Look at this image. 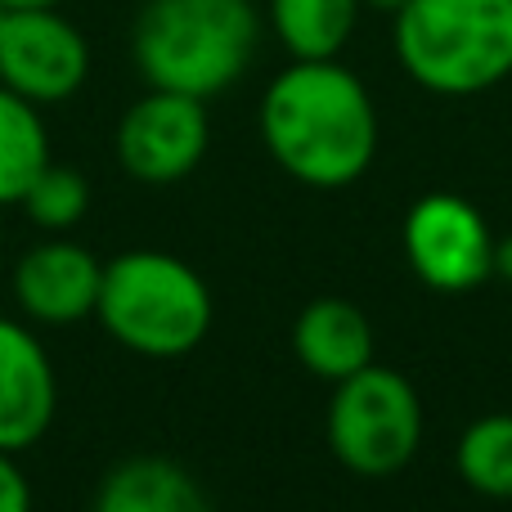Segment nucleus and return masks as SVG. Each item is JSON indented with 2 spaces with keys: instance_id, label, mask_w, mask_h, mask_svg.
<instances>
[{
  "instance_id": "nucleus-1",
  "label": "nucleus",
  "mask_w": 512,
  "mask_h": 512,
  "mask_svg": "<svg viewBox=\"0 0 512 512\" xmlns=\"http://www.w3.org/2000/svg\"><path fill=\"white\" fill-rule=\"evenodd\" d=\"M265 153L283 176L310 189H346L373 167L378 108L337 59H292L274 72L256 108Z\"/></svg>"
},
{
  "instance_id": "nucleus-2",
  "label": "nucleus",
  "mask_w": 512,
  "mask_h": 512,
  "mask_svg": "<svg viewBox=\"0 0 512 512\" xmlns=\"http://www.w3.org/2000/svg\"><path fill=\"white\" fill-rule=\"evenodd\" d=\"M261 45L252 0H144L131 27L135 72L153 90L216 99L239 86Z\"/></svg>"
},
{
  "instance_id": "nucleus-3",
  "label": "nucleus",
  "mask_w": 512,
  "mask_h": 512,
  "mask_svg": "<svg viewBox=\"0 0 512 512\" xmlns=\"http://www.w3.org/2000/svg\"><path fill=\"white\" fill-rule=\"evenodd\" d=\"M212 288L189 261L135 248L104 261L95 319L117 346L144 360H180L212 333Z\"/></svg>"
},
{
  "instance_id": "nucleus-4",
  "label": "nucleus",
  "mask_w": 512,
  "mask_h": 512,
  "mask_svg": "<svg viewBox=\"0 0 512 512\" xmlns=\"http://www.w3.org/2000/svg\"><path fill=\"white\" fill-rule=\"evenodd\" d=\"M391 18L400 68L432 95H486L512 77V0H409Z\"/></svg>"
},
{
  "instance_id": "nucleus-5",
  "label": "nucleus",
  "mask_w": 512,
  "mask_h": 512,
  "mask_svg": "<svg viewBox=\"0 0 512 512\" xmlns=\"http://www.w3.org/2000/svg\"><path fill=\"white\" fill-rule=\"evenodd\" d=\"M328 445L355 477H391L409 468L423 445V400L414 382L387 364H364L333 382Z\"/></svg>"
},
{
  "instance_id": "nucleus-6",
  "label": "nucleus",
  "mask_w": 512,
  "mask_h": 512,
  "mask_svg": "<svg viewBox=\"0 0 512 512\" xmlns=\"http://www.w3.org/2000/svg\"><path fill=\"white\" fill-rule=\"evenodd\" d=\"M405 261L432 292H472L495 274V234L459 194H423L400 225Z\"/></svg>"
},
{
  "instance_id": "nucleus-7",
  "label": "nucleus",
  "mask_w": 512,
  "mask_h": 512,
  "mask_svg": "<svg viewBox=\"0 0 512 512\" xmlns=\"http://www.w3.org/2000/svg\"><path fill=\"white\" fill-rule=\"evenodd\" d=\"M212 126H207V99L176 95V90H153L140 95L122 113L113 135L117 162L131 180L144 185H176L194 176L207 158Z\"/></svg>"
},
{
  "instance_id": "nucleus-8",
  "label": "nucleus",
  "mask_w": 512,
  "mask_h": 512,
  "mask_svg": "<svg viewBox=\"0 0 512 512\" xmlns=\"http://www.w3.org/2000/svg\"><path fill=\"white\" fill-rule=\"evenodd\" d=\"M90 77V41L59 9H14L0 23V86L36 108L72 99Z\"/></svg>"
},
{
  "instance_id": "nucleus-9",
  "label": "nucleus",
  "mask_w": 512,
  "mask_h": 512,
  "mask_svg": "<svg viewBox=\"0 0 512 512\" xmlns=\"http://www.w3.org/2000/svg\"><path fill=\"white\" fill-rule=\"evenodd\" d=\"M104 261L72 239H45L14 265V301L36 324H81L95 319Z\"/></svg>"
},
{
  "instance_id": "nucleus-10",
  "label": "nucleus",
  "mask_w": 512,
  "mask_h": 512,
  "mask_svg": "<svg viewBox=\"0 0 512 512\" xmlns=\"http://www.w3.org/2000/svg\"><path fill=\"white\" fill-rule=\"evenodd\" d=\"M54 414H59V378L50 355L32 328L0 315V450H32L50 432Z\"/></svg>"
},
{
  "instance_id": "nucleus-11",
  "label": "nucleus",
  "mask_w": 512,
  "mask_h": 512,
  "mask_svg": "<svg viewBox=\"0 0 512 512\" xmlns=\"http://www.w3.org/2000/svg\"><path fill=\"white\" fill-rule=\"evenodd\" d=\"M292 355L319 382H342L373 364V324L355 301L315 297L292 319Z\"/></svg>"
},
{
  "instance_id": "nucleus-12",
  "label": "nucleus",
  "mask_w": 512,
  "mask_h": 512,
  "mask_svg": "<svg viewBox=\"0 0 512 512\" xmlns=\"http://www.w3.org/2000/svg\"><path fill=\"white\" fill-rule=\"evenodd\" d=\"M90 512H212V499L180 463L140 454L99 481Z\"/></svg>"
},
{
  "instance_id": "nucleus-13",
  "label": "nucleus",
  "mask_w": 512,
  "mask_h": 512,
  "mask_svg": "<svg viewBox=\"0 0 512 512\" xmlns=\"http://www.w3.org/2000/svg\"><path fill=\"white\" fill-rule=\"evenodd\" d=\"M360 0H265V23L288 59H337L360 23Z\"/></svg>"
},
{
  "instance_id": "nucleus-14",
  "label": "nucleus",
  "mask_w": 512,
  "mask_h": 512,
  "mask_svg": "<svg viewBox=\"0 0 512 512\" xmlns=\"http://www.w3.org/2000/svg\"><path fill=\"white\" fill-rule=\"evenodd\" d=\"M50 167V131L32 99L0 86V207H18L32 180Z\"/></svg>"
},
{
  "instance_id": "nucleus-15",
  "label": "nucleus",
  "mask_w": 512,
  "mask_h": 512,
  "mask_svg": "<svg viewBox=\"0 0 512 512\" xmlns=\"http://www.w3.org/2000/svg\"><path fill=\"white\" fill-rule=\"evenodd\" d=\"M454 472L486 499H512V414H481L454 445Z\"/></svg>"
},
{
  "instance_id": "nucleus-16",
  "label": "nucleus",
  "mask_w": 512,
  "mask_h": 512,
  "mask_svg": "<svg viewBox=\"0 0 512 512\" xmlns=\"http://www.w3.org/2000/svg\"><path fill=\"white\" fill-rule=\"evenodd\" d=\"M18 207L27 212V221H32L36 230L63 234V230H72V225L86 221L90 185H86V176H81V171L50 162V167L32 180V189L23 194V203H18Z\"/></svg>"
},
{
  "instance_id": "nucleus-17",
  "label": "nucleus",
  "mask_w": 512,
  "mask_h": 512,
  "mask_svg": "<svg viewBox=\"0 0 512 512\" xmlns=\"http://www.w3.org/2000/svg\"><path fill=\"white\" fill-rule=\"evenodd\" d=\"M0 512H32V486L14 463V454L5 450H0Z\"/></svg>"
},
{
  "instance_id": "nucleus-18",
  "label": "nucleus",
  "mask_w": 512,
  "mask_h": 512,
  "mask_svg": "<svg viewBox=\"0 0 512 512\" xmlns=\"http://www.w3.org/2000/svg\"><path fill=\"white\" fill-rule=\"evenodd\" d=\"M495 274L512 279V234H508V243H495Z\"/></svg>"
},
{
  "instance_id": "nucleus-19",
  "label": "nucleus",
  "mask_w": 512,
  "mask_h": 512,
  "mask_svg": "<svg viewBox=\"0 0 512 512\" xmlns=\"http://www.w3.org/2000/svg\"><path fill=\"white\" fill-rule=\"evenodd\" d=\"M0 5L14 14V9H59L63 0H0Z\"/></svg>"
},
{
  "instance_id": "nucleus-20",
  "label": "nucleus",
  "mask_w": 512,
  "mask_h": 512,
  "mask_svg": "<svg viewBox=\"0 0 512 512\" xmlns=\"http://www.w3.org/2000/svg\"><path fill=\"white\" fill-rule=\"evenodd\" d=\"M360 5H364V9H378V14H400L409 0H360Z\"/></svg>"
},
{
  "instance_id": "nucleus-21",
  "label": "nucleus",
  "mask_w": 512,
  "mask_h": 512,
  "mask_svg": "<svg viewBox=\"0 0 512 512\" xmlns=\"http://www.w3.org/2000/svg\"><path fill=\"white\" fill-rule=\"evenodd\" d=\"M5 14H9V9H5V5H0V23H5Z\"/></svg>"
},
{
  "instance_id": "nucleus-22",
  "label": "nucleus",
  "mask_w": 512,
  "mask_h": 512,
  "mask_svg": "<svg viewBox=\"0 0 512 512\" xmlns=\"http://www.w3.org/2000/svg\"><path fill=\"white\" fill-rule=\"evenodd\" d=\"M0 256H5V234H0Z\"/></svg>"
}]
</instances>
